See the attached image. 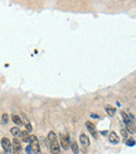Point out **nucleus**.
I'll list each match as a JSON object with an SVG mask.
<instances>
[{
    "instance_id": "obj_3",
    "label": "nucleus",
    "mask_w": 136,
    "mask_h": 154,
    "mask_svg": "<svg viewBox=\"0 0 136 154\" xmlns=\"http://www.w3.org/2000/svg\"><path fill=\"white\" fill-rule=\"evenodd\" d=\"M1 146L3 148V150L5 151V153H12L13 152V146L11 145L10 139L7 137H3L1 139Z\"/></svg>"
},
{
    "instance_id": "obj_5",
    "label": "nucleus",
    "mask_w": 136,
    "mask_h": 154,
    "mask_svg": "<svg viewBox=\"0 0 136 154\" xmlns=\"http://www.w3.org/2000/svg\"><path fill=\"white\" fill-rule=\"evenodd\" d=\"M86 127H87V129L91 133V135H92L94 138H97V131L94 124H92L91 122H86Z\"/></svg>"
},
{
    "instance_id": "obj_18",
    "label": "nucleus",
    "mask_w": 136,
    "mask_h": 154,
    "mask_svg": "<svg viewBox=\"0 0 136 154\" xmlns=\"http://www.w3.org/2000/svg\"><path fill=\"white\" fill-rule=\"evenodd\" d=\"M9 122V116H7V113H4L3 116H2V123L3 124H7Z\"/></svg>"
},
{
    "instance_id": "obj_11",
    "label": "nucleus",
    "mask_w": 136,
    "mask_h": 154,
    "mask_svg": "<svg viewBox=\"0 0 136 154\" xmlns=\"http://www.w3.org/2000/svg\"><path fill=\"white\" fill-rule=\"evenodd\" d=\"M106 111H107V113L109 114V116H114L115 114V112H116V109L114 108V107L112 106H106Z\"/></svg>"
},
{
    "instance_id": "obj_4",
    "label": "nucleus",
    "mask_w": 136,
    "mask_h": 154,
    "mask_svg": "<svg viewBox=\"0 0 136 154\" xmlns=\"http://www.w3.org/2000/svg\"><path fill=\"white\" fill-rule=\"evenodd\" d=\"M60 141H61V146L64 150H68L69 148V137L66 134H60Z\"/></svg>"
},
{
    "instance_id": "obj_6",
    "label": "nucleus",
    "mask_w": 136,
    "mask_h": 154,
    "mask_svg": "<svg viewBox=\"0 0 136 154\" xmlns=\"http://www.w3.org/2000/svg\"><path fill=\"white\" fill-rule=\"evenodd\" d=\"M21 149H22V147H21V144H20V141L18 138H14L13 139V151L15 154H20V152H21Z\"/></svg>"
},
{
    "instance_id": "obj_12",
    "label": "nucleus",
    "mask_w": 136,
    "mask_h": 154,
    "mask_svg": "<svg viewBox=\"0 0 136 154\" xmlns=\"http://www.w3.org/2000/svg\"><path fill=\"white\" fill-rule=\"evenodd\" d=\"M12 119H13V122L15 123L16 125H18V126L22 125V121H21V119L19 117V116H16V114H14V116H12Z\"/></svg>"
},
{
    "instance_id": "obj_21",
    "label": "nucleus",
    "mask_w": 136,
    "mask_h": 154,
    "mask_svg": "<svg viewBox=\"0 0 136 154\" xmlns=\"http://www.w3.org/2000/svg\"><path fill=\"white\" fill-rule=\"evenodd\" d=\"M5 154H10V153H5Z\"/></svg>"
},
{
    "instance_id": "obj_14",
    "label": "nucleus",
    "mask_w": 136,
    "mask_h": 154,
    "mask_svg": "<svg viewBox=\"0 0 136 154\" xmlns=\"http://www.w3.org/2000/svg\"><path fill=\"white\" fill-rule=\"evenodd\" d=\"M127 126V131L129 132V133H134V130H135V127H134V125H133V123H130V124H128Z\"/></svg>"
},
{
    "instance_id": "obj_22",
    "label": "nucleus",
    "mask_w": 136,
    "mask_h": 154,
    "mask_svg": "<svg viewBox=\"0 0 136 154\" xmlns=\"http://www.w3.org/2000/svg\"><path fill=\"white\" fill-rule=\"evenodd\" d=\"M0 154H1V153H0Z\"/></svg>"
},
{
    "instance_id": "obj_16",
    "label": "nucleus",
    "mask_w": 136,
    "mask_h": 154,
    "mask_svg": "<svg viewBox=\"0 0 136 154\" xmlns=\"http://www.w3.org/2000/svg\"><path fill=\"white\" fill-rule=\"evenodd\" d=\"M126 144L128 147H133V146L135 145V141H134V138H129V139L127 141Z\"/></svg>"
},
{
    "instance_id": "obj_9",
    "label": "nucleus",
    "mask_w": 136,
    "mask_h": 154,
    "mask_svg": "<svg viewBox=\"0 0 136 154\" xmlns=\"http://www.w3.org/2000/svg\"><path fill=\"white\" fill-rule=\"evenodd\" d=\"M109 141L112 144H118L119 143V137L117 136V134L115 132H111L110 134H109Z\"/></svg>"
},
{
    "instance_id": "obj_8",
    "label": "nucleus",
    "mask_w": 136,
    "mask_h": 154,
    "mask_svg": "<svg viewBox=\"0 0 136 154\" xmlns=\"http://www.w3.org/2000/svg\"><path fill=\"white\" fill-rule=\"evenodd\" d=\"M19 137L22 139V141L24 143H29L30 141V135L28 134L27 131H21L19 134Z\"/></svg>"
},
{
    "instance_id": "obj_19",
    "label": "nucleus",
    "mask_w": 136,
    "mask_h": 154,
    "mask_svg": "<svg viewBox=\"0 0 136 154\" xmlns=\"http://www.w3.org/2000/svg\"><path fill=\"white\" fill-rule=\"evenodd\" d=\"M120 133H121V135H123V136L125 138L128 137V131H127V129L123 128L121 130H120Z\"/></svg>"
},
{
    "instance_id": "obj_2",
    "label": "nucleus",
    "mask_w": 136,
    "mask_h": 154,
    "mask_svg": "<svg viewBox=\"0 0 136 154\" xmlns=\"http://www.w3.org/2000/svg\"><path fill=\"white\" fill-rule=\"evenodd\" d=\"M29 144H30V148H32V150L34 151V153L36 154H41V149H40V143H39V139L35 136V135H30V141H29Z\"/></svg>"
},
{
    "instance_id": "obj_20",
    "label": "nucleus",
    "mask_w": 136,
    "mask_h": 154,
    "mask_svg": "<svg viewBox=\"0 0 136 154\" xmlns=\"http://www.w3.org/2000/svg\"><path fill=\"white\" fill-rule=\"evenodd\" d=\"M30 149H32V148H30V146L26 148V152H27V153H28V154H30Z\"/></svg>"
},
{
    "instance_id": "obj_13",
    "label": "nucleus",
    "mask_w": 136,
    "mask_h": 154,
    "mask_svg": "<svg viewBox=\"0 0 136 154\" xmlns=\"http://www.w3.org/2000/svg\"><path fill=\"white\" fill-rule=\"evenodd\" d=\"M70 148H71L72 152L75 154L79 153V146H78V144H77V141H72L71 145H70Z\"/></svg>"
},
{
    "instance_id": "obj_15",
    "label": "nucleus",
    "mask_w": 136,
    "mask_h": 154,
    "mask_svg": "<svg viewBox=\"0 0 136 154\" xmlns=\"http://www.w3.org/2000/svg\"><path fill=\"white\" fill-rule=\"evenodd\" d=\"M11 132H12V134L14 135V136H19V134H20V130H19V128L18 127H13V128L11 129Z\"/></svg>"
},
{
    "instance_id": "obj_1",
    "label": "nucleus",
    "mask_w": 136,
    "mask_h": 154,
    "mask_svg": "<svg viewBox=\"0 0 136 154\" xmlns=\"http://www.w3.org/2000/svg\"><path fill=\"white\" fill-rule=\"evenodd\" d=\"M47 139L50 143V152L51 154H60V145L58 143V138H57V135H55V132L50 131L48 133V136H47Z\"/></svg>"
},
{
    "instance_id": "obj_17",
    "label": "nucleus",
    "mask_w": 136,
    "mask_h": 154,
    "mask_svg": "<svg viewBox=\"0 0 136 154\" xmlns=\"http://www.w3.org/2000/svg\"><path fill=\"white\" fill-rule=\"evenodd\" d=\"M25 128H26V130H27V132L32 131V125H30V123L29 122L25 123Z\"/></svg>"
},
{
    "instance_id": "obj_10",
    "label": "nucleus",
    "mask_w": 136,
    "mask_h": 154,
    "mask_svg": "<svg viewBox=\"0 0 136 154\" xmlns=\"http://www.w3.org/2000/svg\"><path fill=\"white\" fill-rule=\"evenodd\" d=\"M121 117H123V123L126 124V125H128V124H130V123H132V121H131V119H130V116L127 114L125 111H121Z\"/></svg>"
},
{
    "instance_id": "obj_7",
    "label": "nucleus",
    "mask_w": 136,
    "mask_h": 154,
    "mask_svg": "<svg viewBox=\"0 0 136 154\" xmlns=\"http://www.w3.org/2000/svg\"><path fill=\"white\" fill-rule=\"evenodd\" d=\"M80 141H81V144L83 145V147H85V148L89 147V145H90L89 137H88L85 133H81V135H80Z\"/></svg>"
}]
</instances>
